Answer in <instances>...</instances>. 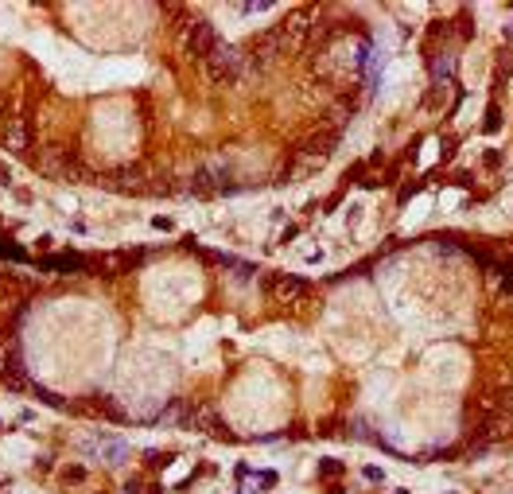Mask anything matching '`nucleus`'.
Segmentation results:
<instances>
[{
  "label": "nucleus",
  "mask_w": 513,
  "mask_h": 494,
  "mask_svg": "<svg viewBox=\"0 0 513 494\" xmlns=\"http://www.w3.org/2000/svg\"><path fill=\"white\" fill-rule=\"evenodd\" d=\"M202 63H207V74H210L214 86H234V82L245 74V55L237 51V47H230V43H218Z\"/></svg>",
  "instance_id": "f257e3e1"
},
{
  "label": "nucleus",
  "mask_w": 513,
  "mask_h": 494,
  "mask_svg": "<svg viewBox=\"0 0 513 494\" xmlns=\"http://www.w3.org/2000/svg\"><path fill=\"white\" fill-rule=\"evenodd\" d=\"M183 47L191 55H198V59H207L218 47V36H214V27H210V20H191L187 31H183Z\"/></svg>",
  "instance_id": "f03ea898"
},
{
  "label": "nucleus",
  "mask_w": 513,
  "mask_h": 494,
  "mask_svg": "<svg viewBox=\"0 0 513 494\" xmlns=\"http://www.w3.org/2000/svg\"><path fill=\"white\" fill-rule=\"evenodd\" d=\"M307 292H311V284L299 277H276L272 280V296L280 300V304H296V300H304Z\"/></svg>",
  "instance_id": "7ed1b4c3"
},
{
  "label": "nucleus",
  "mask_w": 513,
  "mask_h": 494,
  "mask_svg": "<svg viewBox=\"0 0 513 494\" xmlns=\"http://www.w3.org/2000/svg\"><path fill=\"white\" fill-rule=\"evenodd\" d=\"M342 471V463H334V459H323V463H319V475H339Z\"/></svg>",
  "instance_id": "20e7f679"
},
{
  "label": "nucleus",
  "mask_w": 513,
  "mask_h": 494,
  "mask_svg": "<svg viewBox=\"0 0 513 494\" xmlns=\"http://www.w3.org/2000/svg\"><path fill=\"white\" fill-rule=\"evenodd\" d=\"M362 475H366L369 483H385V471H378V467H366V471H362Z\"/></svg>",
  "instance_id": "39448f33"
}]
</instances>
